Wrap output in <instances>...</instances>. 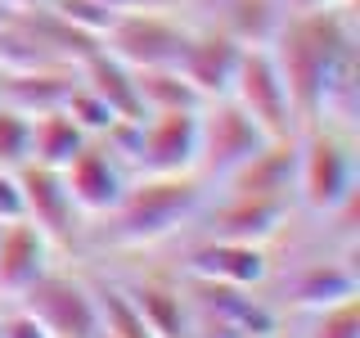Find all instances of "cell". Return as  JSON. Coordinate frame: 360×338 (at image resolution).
<instances>
[{"label":"cell","mask_w":360,"mask_h":338,"mask_svg":"<svg viewBox=\"0 0 360 338\" xmlns=\"http://www.w3.org/2000/svg\"><path fill=\"white\" fill-rule=\"evenodd\" d=\"M54 9L68 18V23H77L82 32H90V37H99V32L108 27V18H112V9H104L99 0H50Z\"/></svg>","instance_id":"obj_24"},{"label":"cell","mask_w":360,"mask_h":338,"mask_svg":"<svg viewBox=\"0 0 360 338\" xmlns=\"http://www.w3.org/2000/svg\"><path fill=\"white\" fill-rule=\"evenodd\" d=\"M59 172H63V185H68V194H72V203L82 208V217L90 221V217L108 212L112 203L122 199V189L131 185L135 167L112 149L104 135H86V144L68 158Z\"/></svg>","instance_id":"obj_10"},{"label":"cell","mask_w":360,"mask_h":338,"mask_svg":"<svg viewBox=\"0 0 360 338\" xmlns=\"http://www.w3.org/2000/svg\"><path fill=\"white\" fill-rule=\"evenodd\" d=\"M77 82L95 90V95L112 108V118H144L140 90H135V68L122 63L117 54H108L104 45H95V50L77 63Z\"/></svg>","instance_id":"obj_18"},{"label":"cell","mask_w":360,"mask_h":338,"mask_svg":"<svg viewBox=\"0 0 360 338\" xmlns=\"http://www.w3.org/2000/svg\"><path fill=\"white\" fill-rule=\"evenodd\" d=\"M239 54H243V41H234L230 32L207 27V23H189V37L176 54V68L198 86L202 99H212V95H225V90H230Z\"/></svg>","instance_id":"obj_14"},{"label":"cell","mask_w":360,"mask_h":338,"mask_svg":"<svg viewBox=\"0 0 360 338\" xmlns=\"http://www.w3.org/2000/svg\"><path fill=\"white\" fill-rule=\"evenodd\" d=\"M185 37H189V18L180 9L127 5L99 32V45L131 68H158V63H176Z\"/></svg>","instance_id":"obj_5"},{"label":"cell","mask_w":360,"mask_h":338,"mask_svg":"<svg viewBox=\"0 0 360 338\" xmlns=\"http://www.w3.org/2000/svg\"><path fill=\"white\" fill-rule=\"evenodd\" d=\"M207 180H198L194 172L180 176H153V172H135L131 185L122 189V199L108 212L86 221L82 234V253L86 262L99 257H127V253H158L162 244H172L185 234V225L194 221L198 203L207 199Z\"/></svg>","instance_id":"obj_2"},{"label":"cell","mask_w":360,"mask_h":338,"mask_svg":"<svg viewBox=\"0 0 360 338\" xmlns=\"http://www.w3.org/2000/svg\"><path fill=\"white\" fill-rule=\"evenodd\" d=\"M262 140L270 135L257 127L248 113L234 104L230 95H212L202 99L198 108V154H194V176L207 180V185H217L234 172V167L243 163L248 154L262 149Z\"/></svg>","instance_id":"obj_7"},{"label":"cell","mask_w":360,"mask_h":338,"mask_svg":"<svg viewBox=\"0 0 360 338\" xmlns=\"http://www.w3.org/2000/svg\"><path fill=\"white\" fill-rule=\"evenodd\" d=\"M270 338H288V334H284V330H275V334H270Z\"/></svg>","instance_id":"obj_32"},{"label":"cell","mask_w":360,"mask_h":338,"mask_svg":"<svg viewBox=\"0 0 360 338\" xmlns=\"http://www.w3.org/2000/svg\"><path fill=\"white\" fill-rule=\"evenodd\" d=\"M292 199H266V194H230V189H207L198 203L194 221L185 234L198 239H239V244H270L279 225L292 217Z\"/></svg>","instance_id":"obj_6"},{"label":"cell","mask_w":360,"mask_h":338,"mask_svg":"<svg viewBox=\"0 0 360 338\" xmlns=\"http://www.w3.org/2000/svg\"><path fill=\"white\" fill-rule=\"evenodd\" d=\"M292 172H297V131L292 135H270L262 149L248 154L225 180L212 189H230V194H266V199H292ZM297 208V203H292Z\"/></svg>","instance_id":"obj_15"},{"label":"cell","mask_w":360,"mask_h":338,"mask_svg":"<svg viewBox=\"0 0 360 338\" xmlns=\"http://www.w3.org/2000/svg\"><path fill=\"white\" fill-rule=\"evenodd\" d=\"M311 5H333V0H284V9H311Z\"/></svg>","instance_id":"obj_27"},{"label":"cell","mask_w":360,"mask_h":338,"mask_svg":"<svg viewBox=\"0 0 360 338\" xmlns=\"http://www.w3.org/2000/svg\"><path fill=\"white\" fill-rule=\"evenodd\" d=\"M135 90H140L144 113H198L202 108L198 86L189 82L176 63L135 68Z\"/></svg>","instance_id":"obj_19"},{"label":"cell","mask_w":360,"mask_h":338,"mask_svg":"<svg viewBox=\"0 0 360 338\" xmlns=\"http://www.w3.org/2000/svg\"><path fill=\"white\" fill-rule=\"evenodd\" d=\"M135 5H158V9H180V0H135Z\"/></svg>","instance_id":"obj_28"},{"label":"cell","mask_w":360,"mask_h":338,"mask_svg":"<svg viewBox=\"0 0 360 338\" xmlns=\"http://www.w3.org/2000/svg\"><path fill=\"white\" fill-rule=\"evenodd\" d=\"M5 5H14V9H27V5H45V0H5Z\"/></svg>","instance_id":"obj_30"},{"label":"cell","mask_w":360,"mask_h":338,"mask_svg":"<svg viewBox=\"0 0 360 338\" xmlns=\"http://www.w3.org/2000/svg\"><path fill=\"white\" fill-rule=\"evenodd\" d=\"M9 14H14V5H5V0H0V23H5Z\"/></svg>","instance_id":"obj_31"},{"label":"cell","mask_w":360,"mask_h":338,"mask_svg":"<svg viewBox=\"0 0 360 338\" xmlns=\"http://www.w3.org/2000/svg\"><path fill=\"white\" fill-rule=\"evenodd\" d=\"M0 338H50L22 302H0Z\"/></svg>","instance_id":"obj_25"},{"label":"cell","mask_w":360,"mask_h":338,"mask_svg":"<svg viewBox=\"0 0 360 338\" xmlns=\"http://www.w3.org/2000/svg\"><path fill=\"white\" fill-rule=\"evenodd\" d=\"M176 270L217 280V284H234V289H262L266 275H270V253H266V244L180 234V262H176Z\"/></svg>","instance_id":"obj_11"},{"label":"cell","mask_w":360,"mask_h":338,"mask_svg":"<svg viewBox=\"0 0 360 338\" xmlns=\"http://www.w3.org/2000/svg\"><path fill=\"white\" fill-rule=\"evenodd\" d=\"M360 189V140L352 127L311 118L297 127V172H292V203L307 217H320L333 203Z\"/></svg>","instance_id":"obj_3"},{"label":"cell","mask_w":360,"mask_h":338,"mask_svg":"<svg viewBox=\"0 0 360 338\" xmlns=\"http://www.w3.org/2000/svg\"><path fill=\"white\" fill-rule=\"evenodd\" d=\"M198 154V113H144L135 122V172L153 176H180L194 172Z\"/></svg>","instance_id":"obj_12"},{"label":"cell","mask_w":360,"mask_h":338,"mask_svg":"<svg viewBox=\"0 0 360 338\" xmlns=\"http://www.w3.org/2000/svg\"><path fill=\"white\" fill-rule=\"evenodd\" d=\"M27 140H32V118L9 104H0V167H22L27 163Z\"/></svg>","instance_id":"obj_23"},{"label":"cell","mask_w":360,"mask_h":338,"mask_svg":"<svg viewBox=\"0 0 360 338\" xmlns=\"http://www.w3.org/2000/svg\"><path fill=\"white\" fill-rule=\"evenodd\" d=\"M54 257H59L54 244L27 217H5L0 221V302H14Z\"/></svg>","instance_id":"obj_16"},{"label":"cell","mask_w":360,"mask_h":338,"mask_svg":"<svg viewBox=\"0 0 360 338\" xmlns=\"http://www.w3.org/2000/svg\"><path fill=\"white\" fill-rule=\"evenodd\" d=\"M279 330L288 338H360V293H347L338 302L279 315Z\"/></svg>","instance_id":"obj_20"},{"label":"cell","mask_w":360,"mask_h":338,"mask_svg":"<svg viewBox=\"0 0 360 338\" xmlns=\"http://www.w3.org/2000/svg\"><path fill=\"white\" fill-rule=\"evenodd\" d=\"M63 113H68V118H72L86 135H104L112 122H117V118H112V108H108L90 86H82V82H72V90H68V99H63Z\"/></svg>","instance_id":"obj_22"},{"label":"cell","mask_w":360,"mask_h":338,"mask_svg":"<svg viewBox=\"0 0 360 338\" xmlns=\"http://www.w3.org/2000/svg\"><path fill=\"white\" fill-rule=\"evenodd\" d=\"M225 95H230L266 135H292L297 131V113H292L288 86H284V77H279V63H275V54H270V45H243Z\"/></svg>","instance_id":"obj_9"},{"label":"cell","mask_w":360,"mask_h":338,"mask_svg":"<svg viewBox=\"0 0 360 338\" xmlns=\"http://www.w3.org/2000/svg\"><path fill=\"white\" fill-rule=\"evenodd\" d=\"M270 54L279 63V77L288 86L297 127L320 118V104L329 86L347 73L360 45L356 27V0H333V5H311V9H284V18L270 32Z\"/></svg>","instance_id":"obj_1"},{"label":"cell","mask_w":360,"mask_h":338,"mask_svg":"<svg viewBox=\"0 0 360 338\" xmlns=\"http://www.w3.org/2000/svg\"><path fill=\"white\" fill-rule=\"evenodd\" d=\"M5 217H22V199H18V176L0 167V221Z\"/></svg>","instance_id":"obj_26"},{"label":"cell","mask_w":360,"mask_h":338,"mask_svg":"<svg viewBox=\"0 0 360 338\" xmlns=\"http://www.w3.org/2000/svg\"><path fill=\"white\" fill-rule=\"evenodd\" d=\"M99 5H104V9H112V14H117V9H127V5H135V0H99Z\"/></svg>","instance_id":"obj_29"},{"label":"cell","mask_w":360,"mask_h":338,"mask_svg":"<svg viewBox=\"0 0 360 338\" xmlns=\"http://www.w3.org/2000/svg\"><path fill=\"white\" fill-rule=\"evenodd\" d=\"M72 82H77V68H63V63L0 68V104L27 113V118L32 113H45V108H63Z\"/></svg>","instance_id":"obj_17"},{"label":"cell","mask_w":360,"mask_h":338,"mask_svg":"<svg viewBox=\"0 0 360 338\" xmlns=\"http://www.w3.org/2000/svg\"><path fill=\"white\" fill-rule=\"evenodd\" d=\"M153 338H194V302L185 293L180 270H140V275H112Z\"/></svg>","instance_id":"obj_13"},{"label":"cell","mask_w":360,"mask_h":338,"mask_svg":"<svg viewBox=\"0 0 360 338\" xmlns=\"http://www.w3.org/2000/svg\"><path fill=\"white\" fill-rule=\"evenodd\" d=\"M14 176H18L22 217L54 244L59 257H77L82 253V234H86V217L68 194L63 172L59 167H41V163H22L14 167Z\"/></svg>","instance_id":"obj_8"},{"label":"cell","mask_w":360,"mask_h":338,"mask_svg":"<svg viewBox=\"0 0 360 338\" xmlns=\"http://www.w3.org/2000/svg\"><path fill=\"white\" fill-rule=\"evenodd\" d=\"M86 144V131L68 118L63 108L32 113V140H27V163L41 167H63L68 158Z\"/></svg>","instance_id":"obj_21"},{"label":"cell","mask_w":360,"mask_h":338,"mask_svg":"<svg viewBox=\"0 0 360 338\" xmlns=\"http://www.w3.org/2000/svg\"><path fill=\"white\" fill-rule=\"evenodd\" d=\"M14 302H22L37 315L50 338H99L104 334L95 280H90V266L77 262V257H54Z\"/></svg>","instance_id":"obj_4"}]
</instances>
